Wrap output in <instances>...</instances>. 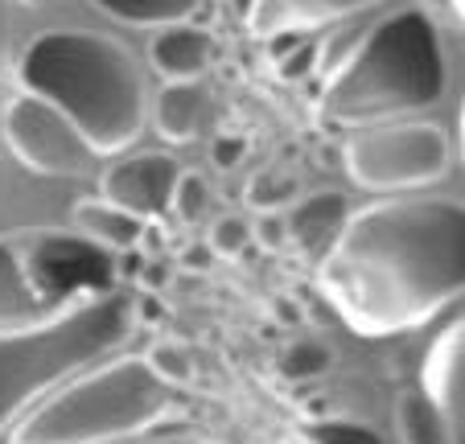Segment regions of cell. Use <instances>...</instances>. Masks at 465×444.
I'll use <instances>...</instances> for the list:
<instances>
[{"mask_svg":"<svg viewBox=\"0 0 465 444\" xmlns=\"http://www.w3.org/2000/svg\"><path fill=\"white\" fill-rule=\"evenodd\" d=\"M317 284L362 338L420 330L465 284V210L449 198L375 202L346 218Z\"/></svg>","mask_w":465,"mask_h":444,"instance_id":"cell-1","label":"cell"},{"mask_svg":"<svg viewBox=\"0 0 465 444\" xmlns=\"http://www.w3.org/2000/svg\"><path fill=\"white\" fill-rule=\"evenodd\" d=\"M21 91L54 104L91 153H124L144 128V83L120 42L87 29L42 34L17 62Z\"/></svg>","mask_w":465,"mask_h":444,"instance_id":"cell-2","label":"cell"},{"mask_svg":"<svg viewBox=\"0 0 465 444\" xmlns=\"http://www.w3.org/2000/svg\"><path fill=\"white\" fill-rule=\"evenodd\" d=\"M132 330V305L104 292L74 296L34 321L0 325V432H9L58 383L120 354Z\"/></svg>","mask_w":465,"mask_h":444,"instance_id":"cell-3","label":"cell"},{"mask_svg":"<svg viewBox=\"0 0 465 444\" xmlns=\"http://www.w3.org/2000/svg\"><path fill=\"white\" fill-rule=\"evenodd\" d=\"M445 95V50L429 13L404 9L362 34L322 95L338 123H387Z\"/></svg>","mask_w":465,"mask_h":444,"instance_id":"cell-4","label":"cell"},{"mask_svg":"<svg viewBox=\"0 0 465 444\" xmlns=\"http://www.w3.org/2000/svg\"><path fill=\"white\" fill-rule=\"evenodd\" d=\"M177 395L144 358H112L58 383L13 424V444H128L173 411Z\"/></svg>","mask_w":465,"mask_h":444,"instance_id":"cell-5","label":"cell"},{"mask_svg":"<svg viewBox=\"0 0 465 444\" xmlns=\"http://www.w3.org/2000/svg\"><path fill=\"white\" fill-rule=\"evenodd\" d=\"M449 157H453V148H449L445 128L424 120L375 123V128L351 136L342 148V165L351 182L375 193L420 190V185L440 182Z\"/></svg>","mask_w":465,"mask_h":444,"instance_id":"cell-6","label":"cell"},{"mask_svg":"<svg viewBox=\"0 0 465 444\" xmlns=\"http://www.w3.org/2000/svg\"><path fill=\"white\" fill-rule=\"evenodd\" d=\"M5 144L37 177H87L95 161L83 132L54 104L29 91H21L5 107Z\"/></svg>","mask_w":465,"mask_h":444,"instance_id":"cell-7","label":"cell"},{"mask_svg":"<svg viewBox=\"0 0 465 444\" xmlns=\"http://www.w3.org/2000/svg\"><path fill=\"white\" fill-rule=\"evenodd\" d=\"M182 177L173 157H161V153H141V157H128V161H115L112 169L104 173L99 182V193L115 206H124L128 214L144 218H161L173 202V185Z\"/></svg>","mask_w":465,"mask_h":444,"instance_id":"cell-8","label":"cell"},{"mask_svg":"<svg viewBox=\"0 0 465 444\" xmlns=\"http://www.w3.org/2000/svg\"><path fill=\"white\" fill-rule=\"evenodd\" d=\"M420 391L440 411V419L449 428V440L461 444V436H465V325H461V317L453 325H445L440 338L424 354Z\"/></svg>","mask_w":465,"mask_h":444,"instance_id":"cell-9","label":"cell"},{"mask_svg":"<svg viewBox=\"0 0 465 444\" xmlns=\"http://www.w3.org/2000/svg\"><path fill=\"white\" fill-rule=\"evenodd\" d=\"M346 218H351V202L346 193L338 190H322V193H309V198L292 202L284 210V243H292L305 260H322L334 239L342 235Z\"/></svg>","mask_w":465,"mask_h":444,"instance_id":"cell-10","label":"cell"},{"mask_svg":"<svg viewBox=\"0 0 465 444\" xmlns=\"http://www.w3.org/2000/svg\"><path fill=\"white\" fill-rule=\"evenodd\" d=\"M25 235H5L0 239V325H21L42 317L45 292L34 276L29 263V243Z\"/></svg>","mask_w":465,"mask_h":444,"instance_id":"cell-11","label":"cell"},{"mask_svg":"<svg viewBox=\"0 0 465 444\" xmlns=\"http://www.w3.org/2000/svg\"><path fill=\"white\" fill-rule=\"evenodd\" d=\"M211 50L214 45L206 29L185 25V21H169L153 37L149 58L165 83H198V74H206V66H211Z\"/></svg>","mask_w":465,"mask_h":444,"instance_id":"cell-12","label":"cell"},{"mask_svg":"<svg viewBox=\"0 0 465 444\" xmlns=\"http://www.w3.org/2000/svg\"><path fill=\"white\" fill-rule=\"evenodd\" d=\"M74 227L87 243L107 247V252H132V247L144 243V218L128 214L124 206L107 202L104 193L99 198H79L74 202Z\"/></svg>","mask_w":465,"mask_h":444,"instance_id":"cell-13","label":"cell"},{"mask_svg":"<svg viewBox=\"0 0 465 444\" xmlns=\"http://www.w3.org/2000/svg\"><path fill=\"white\" fill-rule=\"evenodd\" d=\"M375 0H255L252 25H260L263 34H281V29H317L325 21L351 17V13L367 9Z\"/></svg>","mask_w":465,"mask_h":444,"instance_id":"cell-14","label":"cell"},{"mask_svg":"<svg viewBox=\"0 0 465 444\" xmlns=\"http://www.w3.org/2000/svg\"><path fill=\"white\" fill-rule=\"evenodd\" d=\"M203 115L206 95L198 83H165L157 95V107H153V128L169 144H190L203 132Z\"/></svg>","mask_w":465,"mask_h":444,"instance_id":"cell-15","label":"cell"},{"mask_svg":"<svg viewBox=\"0 0 465 444\" xmlns=\"http://www.w3.org/2000/svg\"><path fill=\"white\" fill-rule=\"evenodd\" d=\"M395 436L400 444H449V428L424 391H408L395 403Z\"/></svg>","mask_w":465,"mask_h":444,"instance_id":"cell-16","label":"cell"},{"mask_svg":"<svg viewBox=\"0 0 465 444\" xmlns=\"http://www.w3.org/2000/svg\"><path fill=\"white\" fill-rule=\"evenodd\" d=\"M107 17L124 21V25H169V21H185L198 0H95Z\"/></svg>","mask_w":465,"mask_h":444,"instance_id":"cell-17","label":"cell"},{"mask_svg":"<svg viewBox=\"0 0 465 444\" xmlns=\"http://www.w3.org/2000/svg\"><path fill=\"white\" fill-rule=\"evenodd\" d=\"M330 366H334V350L325 346L317 338H297L281 350L276 358V375L284 383H313V379L330 375Z\"/></svg>","mask_w":465,"mask_h":444,"instance_id":"cell-18","label":"cell"},{"mask_svg":"<svg viewBox=\"0 0 465 444\" xmlns=\"http://www.w3.org/2000/svg\"><path fill=\"white\" fill-rule=\"evenodd\" d=\"M247 206L260 210V214H276L281 206H292V198H297V177L284 173V169H263V173H255L252 182H247Z\"/></svg>","mask_w":465,"mask_h":444,"instance_id":"cell-19","label":"cell"},{"mask_svg":"<svg viewBox=\"0 0 465 444\" xmlns=\"http://www.w3.org/2000/svg\"><path fill=\"white\" fill-rule=\"evenodd\" d=\"M301 436L305 444H383V436L359 419H313L301 428Z\"/></svg>","mask_w":465,"mask_h":444,"instance_id":"cell-20","label":"cell"},{"mask_svg":"<svg viewBox=\"0 0 465 444\" xmlns=\"http://www.w3.org/2000/svg\"><path fill=\"white\" fill-rule=\"evenodd\" d=\"M144 362H149L169 387L185 383V379L193 375V354H190V346H182V341H161V346H153V354L144 358Z\"/></svg>","mask_w":465,"mask_h":444,"instance_id":"cell-21","label":"cell"},{"mask_svg":"<svg viewBox=\"0 0 465 444\" xmlns=\"http://www.w3.org/2000/svg\"><path fill=\"white\" fill-rule=\"evenodd\" d=\"M206 202H211V185H206V177L182 173L177 185H173V202H169V210H177L182 222H198V218L206 214Z\"/></svg>","mask_w":465,"mask_h":444,"instance_id":"cell-22","label":"cell"},{"mask_svg":"<svg viewBox=\"0 0 465 444\" xmlns=\"http://www.w3.org/2000/svg\"><path fill=\"white\" fill-rule=\"evenodd\" d=\"M247 243H252V227H247V218L227 214V218H219V222L211 227V252L214 255H239Z\"/></svg>","mask_w":465,"mask_h":444,"instance_id":"cell-23","label":"cell"},{"mask_svg":"<svg viewBox=\"0 0 465 444\" xmlns=\"http://www.w3.org/2000/svg\"><path fill=\"white\" fill-rule=\"evenodd\" d=\"M243 157H247V140L243 136H219V140H214V148H211V161L223 169V173H227V169H235Z\"/></svg>","mask_w":465,"mask_h":444,"instance_id":"cell-24","label":"cell"},{"mask_svg":"<svg viewBox=\"0 0 465 444\" xmlns=\"http://www.w3.org/2000/svg\"><path fill=\"white\" fill-rule=\"evenodd\" d=\"M13 9H17V0H0V74L9 66V50H13Z\"/></svg>","mask_w":465,"mask_h":444,"instance_id":"cell-25","label":"cell"},{"mask_svg":"<svg viewBox=\"0 0 465 444\" xmlns=\"http://www.w3.org/2000/svg\"><path fill=\"white\" fill-rule=\"evenodd\" d=\"M260 235H263V243H268V247H281L284 243V218L263 214L260 218Z\"/></svg>","mask_w":465,"mask_h":444,"instance_id":"cell-26","label":"cell"},{"mask_svg":"<svg viewBox=\"0 0 465 444\" xmlns=\"http://www.w3.org/2000/svg\"><path fill=\"white\" fill-rule=\"evenodd\" d=\"M445 5H449V13H453V17L461 21V0H445Z\"/></svg>","mask_w":465,"mask_h":444,"instance_id":"cell-27","label":"cell"},{"mask_svg":"<svg viewBox=\"0 0 465 444\" xmlns=\"http://www.w3.org/2000/svg\"><path fill=\"white\" fill-rule=\"evenodd\" d=\"M128 444H185V440H128Z\"/></svg>","mask_w":465,"mask_h":444,"instance_id":"cell-28","label":"cell"},{"mask_svg":"<svg viewBox=\"0 0 465 444\" xmlns=\"http://www.w3.org/2000/svg\"><path fill=\"white\" fill-rule=\"evenodd\" d=\"M0 202H5V165H0Z\"/></svg>","mask_w":465,"mask_h":444,"instance_id":"cell-29","label":"cell"}]
</instances>
